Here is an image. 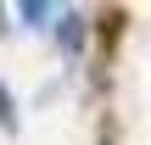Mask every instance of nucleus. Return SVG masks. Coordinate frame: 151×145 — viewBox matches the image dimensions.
I'll return each instance as SVG.
<instances>
[{
	"instance_id": "nucleus-3",
	"label": "nucleus",
	"mask_w": 151,
	"mask_h": 145,
	"mask_svg": "<svg viewBox=\"0 0 151 145\" xmlns=\"http://www.w3.org/2000/svg\"><path fill=\"white\" fill-rule=\"evenodd\" d=\"M0 129H6V134H17V129H22V117H17V101H11V89H6V84H0Z\"/></svg>"
},
{
	"instance_id": "nucleus-1",
	"label": "nucleus",
	"mask_w": 151,
	"mask_h": 145,
	"mask_svg": "<svg viewBox=\"0 0 151 145\" xmlns=\"http://www.w3.org/2000/svg\"><path fill=\"white\" fill-rule=\"evenodd\" d=\"M84 34H90V17H84L78 6H62V11H56V45H62L67 56H78V50H84Z\"/></svg>"
},
{
	"instance_id": "nucleus-5",
	"label": "nucleus",
	"mask_w": 151,
	"mask_h": 145,
	"mask_svg": "<svg viewBox=\"0 0 151 145\" xmlns=\"http://www.w3.org/2000/svg\"><path fill=\"white\" fill-rule=\"evenodd\" d=\"M0 17H6V11H0Z\"/></svg>"
},
{
	"instance_id": "nucleus-4",
	"label": "nucleus",
	"mask_w": 151,
	"mask_h": 145,
	"mask_svg": "<svg viewBox=\"0 0 151 145\" xmlns=\"http://www.w3.org/2000/svg\"><path fill=\"white\" fill-rule=\"evenodd\" d=\"M101 145H112V129H101Z\"/></svg>"
},
{
	"instance_id": "nucleus-2",
	"label": "nucleus",
	"mask_w": 151,
	"mask_h": 145,
	"mask_svg": "<svg viewBox=\"0 0 151 145\" xmlns=\"http://www.w3.org/2000/svg\"><path fill=\"white\" fill-rule=\"evenodd\" d=\"M56 11H62V6H39V0H28V6H17V17H22L28 28H45V22H56Z\"/></svg>"
}]
</instances>
